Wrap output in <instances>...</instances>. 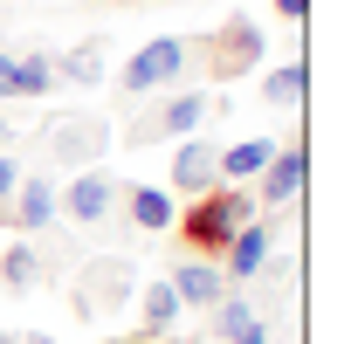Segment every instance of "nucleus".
<instances>
[{"instance_id":"obj_1","label":"nucleus","mask_w":358,"mask_h":344,"mask_svg":"<svg viewBox=\"0 0 358 344\" xmlns=\"http://www.w3.org/2000/svg\"><path fill=\"white\" fill-rule=\"evenodd\" d=\"M255 214H262V207H255V193H248V186H221V193H207V200L186 214L179 234H186V248H193V255L214 261L227 241H234V227H248Z\"/></svg>"},{"instance_id":"obj_2","label":"nucleus","mask_w":358,"mask_h":344,"mask_svg":"<svg viewBox=\"0 0 358 344\" xmlns=\"http://www.w3.org/2000/svg\"><path fill=\"white\" fill-rule=\"evenodd\" d=\"M186 55H200V42H186V35H159V42H145L117 69V89L124 96H145V89H159V83H173L179 69H186Z\"/></svg>"},{"instance_id":"obj_3","label":"nucleus","mask_w":358,"mask_h":344,"mask_svg":"<svg viewBox=\"0 0 358 344\" xmlns=\"http://www.w3.org/2000/svg\"><path fill=\"white\" fill-rule=\"evenodd\" d=\"M207 55H214V62H207V69H214V76H248V69H255V62H262V28H255V21H248V14H227L221 28H214V35H207Z\"/></svg>"},{"instance_id":"obj_4","label":"nucleus","mask_w":358,"mask_h":344,"mask_svg":"<svg viewBox=\"0 0 358 344\" xmlns=\"http://www.w3.org/2000/svg\"><path fill=\"white\" fill-rule=\"evenodd\" d=\"M207 124V96L200 89H179V96H166L159 110H145V124L124 131V145H159V138H193V131Z\"/></svg>"},{"instance_id":"obj_5","label":"nucleus","mask_w":358,"mask_h":344,"mask_svg":"<svg viewBox=\"0 0 358 344\" xmlns=\"http://www.w3.org/2000/svg\"><path fill=\"white\" fill-rule=\"evenodd\" d=\"M131 296H138V268L124 255H117V261H90V268H83V289H76L83 317H117Z\"/></svg>"},{"instance_id":"obj_6","label":"nucleus","mask_w":358,"mask_h":344,"mask_svg":"<svg viewBox=\"0 0 358 344\" xmlns=\"http://www.w3.org/2000/svg\"><path fill=\"white\" fill-rule=\"evenodd\" d=\"M55 207L76 220V227H96V220H110V207H117V179H110V172H96V166H83Z\"/></svg>"},{"instance_id":"obj_7","label":"nucleus","mask_w":358,"mask_h":344,"mask_svg":"<svg viewBox=\"0 0 358 344\" xmlns=\"http://www.w3.org/2000/svg\"><path fill=\"white\" fill-rule=\"evenodd\" d=\"M48 152H55V166L83 172V166H96V159L110 152V124H96V117H69V124L48 131Z\"/></svg>"},{"instance_id":"obj_8","label":"nucleus","mask_w":358,"mask_h":344,"mask_svg":"<svg viewBox=\"0 0 358 344\" xmlns=\"http://www.w3.org/2000/svg\"><path fill=\"white\" fill-rule=\"evenodd\" d=\"M303 172H310V159H303V145H282V152H268V166L255 172L262 179V193H255V207H268V214H282L296 193H303Z\"/></svg>"},{"instance_id":"obj_9","label":"nucleus","mask_w":358,"mask_h":344,"mask_svg":"<svg viewBox=\"0 0 358 344\" xmlns=\"http://www.w3.org/2000/svg\"><path fill=\"white\" fill-rule=\"evenodd\" d=\"M173 186H179V193H214V186H221V145L186 138L179 159H173Z\"/></svg>"},{"instance_id":"obj_10","label":"nucleus","mask_w":358,"mask_h":344,"mask_svg":"<svg viewBox=\"0 0 358 344\" xmlns=\"http://www.w3.org/2000/svg\"><path fill=\"white\" fill-rule=\"evenodd\" d=\"M166 282H173V296L186 303V310H214V303L227 296V275H221V261H186V268H173V275H166Z\"/></svg>"},{"instance_id":"obj_11","label":"nucleus","mask_w":358,"mask_h":344,"mask_svg":"<svg viewBox=\"0 0 358 344\" xmlns=\"http://www.w3.org/2000/svg\"><path fill=\"white\" fill-rule=\"evenodd\" d=\"M7 214H14V227H21V234H42L48 220H55V186H48L42 172H21V186H14Z\"/></svg>"},{"instance_id":"obj_12","label":"nucleus","mask_w":358,"mask_h":344,"mask_svg":"<svg viewBox=\"0 0 358 344\" xmlns=\"http://www.w3.org/2000/svg\"><path fill=\"white\" fill-rule=\"evenodd\" d=\"M268 234H275V227H262V214L248 220V227H234V241L221 248L227 255V282H248V275L268 261Z\"/></svg>"},{"instance_id":"obj_13","label":"nucleus","mask_w":358,"mask_h":344,"mask_svg":"<svg viewBox=\"0 0 358 344\" xmlns=\"http://www.w3.org/2000/svg\"><path fill=\"white\" fill-rule=\"evenodd\" d=\"M103 55H110V42H103V35H90V42H76L62 62H55V76H62V83H76V89H96L103 76H110V62H103Z\"/></svg>"},{"instance_id":"obj_14","label":"nucleus","mask_w":358,"mask_h":344,"mask_svg":"<svg viewBox=\"0 0 358 344\" xmlns=\"http://www.w3.org/2000/svg\"><path fill=\"white\" fill-rule=\"evenodd\" d=\"M124 207H131V227H145V234H166L179 220V207H173V193L166 186H131L124 193Z\"/></svg>"},{"instance_id":"obj_15","label":"nucleus","mask_w":358,"mask_h":344,"mask_svg":"<svg viewBox=\"0 0 358 344\" xmlns=\"http://www.w3.org/2000/svg\"><path fill=\"white\" fill-rule=\"evenodd\" d=\"M268 152H275L268 138H241V145H227V152H221V186H248V179L268 166Z\"/></svg>"},{"instance_id":"obj_16","label":"nucleus","mask_w":358,"mask_h":344,"mask_svg":"<svg viewBox=\"0 0 358 344\" xmlns=\"http://www.w3.org/2000/svg\"><path fill=\"white\" fill-rule=\"evenodd\" d=\"M0 282H7V289H14V296H28V289H35V282H42V255H35V248H28V241H14V248H7V255H0Z\"/></svg>"},{"instance_id":"obj_17","label":"nucleus","mask_w":358,"mask_h":344,"mask_svg":"<svg viewBox=\"0 0 358 344\" xmlns=\"http://www.w3.org/2000/svg\"><path fill=\"white\" fill-rule=\"evenodd\" d=\"M55 89V55H14V96H48Z\"/></svg>"},{"instance_id":"obj_18","label":"nucleus","mask_w":358,"mask_h":344,"mask_svg":"<svg viewBox=\"0 0 358 344\" xmlns=\"http://www.w3.org/2000/svg\"><path fill=\"white\" fill-rule=\"evenodd\" d=\"M179 310H186V303L173 296V282H152V289H145V338H166L179 324Z\"/></svg>"},{"instance_id":"obj_19","label":"nucleus","mask_w":358,"mask_h":344,"mask_svg":"<svg viewBox=\"0 0 358 344\" xmlns=\"http://www.w3.org/2000/svg\"><path fill=\"white\" fill-rule=\"evenodd\" d=\"M303 89H310V69H303V62H282V69L262 76V96H268V103H289V110L303 103Z\"/></svg>"},{"instance_id":"obj_20","label":"nucleus","mask_w":358,"mask_h":344,"mask_svg":"<svg viewBox=\"0 0 358 344\" xmlns=\"http://www.w3.org/2000/svg\"><path fill=\"white\" fill-rule=\"evenodd\" d=\"M14 186H21V166L0 152V214H7V200H14Z\"/></svg>"},{"instance_id":"obj_21","label":"nucleus","mask_w":358,"mask_h":344,"mask_svg":"<svg viewBox=\"0 0 358 344\" xmlns=\"http://www.w3.org/2000/svg\"><path fill=\"white\" fill-rule=\"evenodd\" d=\"M275 14H282V21H303V14H310V0H275Z\"/></svg>"},{"instance_id":"obj_22","label":"nucleus","mask_w":358,"mask_h":344,"mask_svg":"<svg viewBox=\"0 0 358 344\" xmlns=\"http://www.w3.org/2000/svg\"><path fill=\"white\" fill-rule=\"evenodd\" d=\"M14 96V55H0V103Z\"/></svg>"},{"instance_id":"obj_23","label":"nucleus","mask_w":358,"mask_h":344,"mask_svg":"<svg viewBox=\"0 0 358 344\" xmlns=\"http://www.w3.org/2000/svg\"><path fill=\"white\" fill-rule=\"evenodd\" d=\"M234 344H268V331H262V317H255V324H248V331H241V338Z\"/></svg>"},{"instance_id":"obj_24","label":"nucleus","mask_w":358,"mask_h":344,"mask_svg":"<svg viewBox=\"0 0 358 344\" xmlns=\"http://www.w3.org/2000/svg\"><path fill=\"white\" fill-rule=\"evenodd\" d=\"M21 344H55V338H48V331H21Z\"/></svg>"},{"instance_id":"obj_25","label":"nucleus","mask_w":358,"mask_h":344,"mask_svg":"<svg viewBox=\"0 0 358 344\" xmlns=\"http://www.w3.org/2000/svg\"><path fill=\"white\" fill-rule=\"evenodd\" d=\"M0 344H21V331H0Z\"/></svg>"},{"instance_id":"obj_26","label":"nucleus","mask_w":358,"mask_h":344,"mask_svg":"<svg viewBox=\"0 0 358 344\" xmlns=\"http://www.w3.org/2000/svg\"><path fill=\"white\" fill-rule=\"evenodd\" d=\"M0 152H7V117H0Z\"/></svg>"}]
</instances>
